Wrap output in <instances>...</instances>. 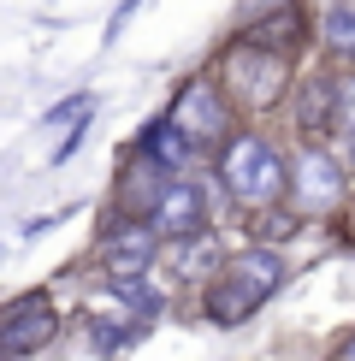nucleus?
Returning a JSON list of instances; mask_svg holds the SVG:
<instances>
[{
  "label": "nucleus",
  "instance_id": "2eb2a0df",
  "mask_svg": "<svg viewBox=\"0 0 355 361\" xmlns=\"http://www.w3.org/2000/svg\"><path fill=\"white\" fill-rule=\"evenodd\" d=\"M320 42H325L337 59H344V66H355V6H332V12H325Z\"/></svg>",
  "mask_w": 355,
  "mask_h": 361
},
{
  "label": "nucleus",
  "instance_id": "0eeeda50",
  "mask_svg": "<svg viewBox=\"0 0 355 361\" xmlns=\"http://www.w3.org/2000/svg\"><path fill=\"white\" fill-rule=\"evenodd\" d=\"M148 231H154L160 243L201 237V231H207V190L189 184V178H166V190H160L154 214H148Z\"/></svg>",
  "mask_w": 355,
  "mask_h": 361
},
{
  "label": "nucleus",
  "instance_id": "9d476101",
  "mask_svg": "<svg viewBox=\"0 0 355 361\" xmlns=\"http://www.w3.org/2000/svg\"><path fill=\"white\" fill-rule=\"evenodd\" d=\"M142 160H148V166H154V172H184L189 166V160H196V148H189L184 137H178V130L166 125V118H154V125H148L142 130Z\"/></svg>",
  "mask_w": 355,
  "mask_h": 361
},
{
  "label": "nucleus",
  "instance_id": "f257e3e1",
  "mask_svg": "<svg viewBox=\"0 0 355 361\" xmlns=\"http://www.w3.org/2000/svg\"><path fill=\"white\" fill-rule=\"evenodd\" d=\"M278 284H285V255L278 249H243V255H225L219 261V273L207 279L201 290V314L213 326H243L249 314H261L266 296H278Z\"/></svg>",
  "mask_w": 355,
  "mask_h": 361
},
{
  "label": "nucleus",
  "instance_id": "f03ea898",
  "mask_svg": "<svg viewBox=\"0 0 355 361\" xmlns=\"http://www.w3.org/2000/svg\"><path fill=\"white\" fill-rule=\"evenodd\" d=\"M219 184L231 190V202L237 207H249V214H266V207H278L285 202V190H290V166H285V154H278L266 137H231L225 148H219Z\"/></svg>",
  "mask_w": 355,
  "mask_h": 361
},
{
  "label": "nucleus",
  "instance_id": "39448f33",
  "mask_svg": "<svg viewBox=\"0 0 355 361\" xmlns=\"http://www.w3.org/2000/svg\"><path fill=\"white\" fill-rule=\"evenodd\" d=\"M54 338H59V314L48 302V290H24L0 308V350H6V361L42 355Z\"/></svg>",
  "mask_w": 355,
  "mask_h": 361
},
{
  "label": "nucleus",
  "instance_id": "ddd939ff",
  "mask_svg": "<svg viewBox=\"0 0 355 361\" xmlns=\"http://www.w3.org/2000/svg\"><path fill=\"white\" fill-rule=\"evenodd\" d=\"M137 332H142V326L130 320V314H101V308L89 314V343H95L101 355H113V350H125V343L137 338Z\"/></svg>",
  "mask_w": 355,
  "mask_h": 361
},
{
  "label": "nucleus",
  "instance_id": "f3484780",
  "mask_svg": "<svg viewBox=\"0 0 355 361\" xmlns=\"http://www.w3.org/2000/svg\"><path fill=\"white\" fill-rule=\"evenodd\" d=\"M337 361H355V332L344 338V350H337Z\"/></svg>",
  "mask_w": 355,
  "mask_h": 361
},
{
  "label": "nucleus",
  "instance_id": "1a4fd4ad",
  "mask_svg": "<svg viewBox=\"0 0 355 361\" xmlns=\"http://www.w3.org/2000/svg\"><path fill=\"white\" fill-rule=\"evenodd\" d=\"M237 42H243V48H261V54H278V59H296L302 42H308V12L302 6H273L266 18L249 24Z\"/></svg>",
  "mask_w": 355,
  "mask_h": 361
},
{
  "label": "nucleus",
  "instance_id": "7ed1b4c3",
  "mask_svg": "<svg viewBox=\"0 0 355 361\" xmlns=\"http://www.w3.org/2000/svg\"><path fill=\"white\" fill-rule=\"evenodd\" d=\"M219 95L231 101V107H255V113H266V107H278L285 101V89H290V59H278V54H261V48H237L219 59Z\"/></svg>",
  "mask_w": 355,
  "mask_h": 361
},
{
  "label": "nucleus",
  "instance_id": "6e6552de",
  "mask_svg": "<svg viewBox=\"0 0 355 361\" xmlns=\"http://www.w3.org/2000/svg\"><path fill=\"white\" fill-rule=\"evenodd\" d=\"M154 261H160V237L148 231V219H125L101 243V273H107V284L113 279H148Z\"/></svg>",
  "mask_w": 355,
  "mask_h": 361
},
{
  "label": "nucleus",
  "instance_id": "423d86ee",
  "mask_svg": "<svg viewBox=\"0 0 355 361\" xmlns=\"http://www.w3.org/2000/svg\"><path fill=\"white\" fill-rule=\"evenodd\" d=\"M344 184H349V166L332 154V148L308 142L302 154H296V166H290V190L285 195H296L302 214H325V207L344 202Z\"/></svg>",
  "mask_w": 355,
  "mask_h": 361
},
{
  "label": "nucleus",
  "instance_id": "dca6fc26",
  "mask_svg": "<svg viewBox=\"0 0 355 361\" xmlns=\"http://www.w3.org/2000/svg\"><path fill=\"white\" fill-rule=\"evenodd\" d=\"M255 225H261L266 243H285V237L296 231V214H285V207H266V214H255ZM266 243H261V249H266Z\"/></svg>",
  "mask_w": 355,
  "mask_h": 361
},
{
  "label": "nucleus",
  "instance_id": "a211bd4d",
  "mask_svg": "<svg viewBox=\"0 0 355 361\" xmlns=\"http://www.w3.org/2000/svg\"><path fill=\"white\" fill-rule=\"evenodd\" d=\"M332 6H355V0H332Z\"/></svg>",
  "mask_w": 355,
  "mask_h": 361
},
{
  "label": "nucleus",
  "instance_id": "f8f14e48",
  "mask_svg": "<svg viewBox=\"0 0 355 361\" xmlns=\"http://www.w3.org/2000/svg\"><path fill=\"white\" fill-rule=\"evenodd\" d=\"M325 113H332V78L302 83V101H296V130H302L308 142L325 137Z\"/></svg>",
  "mask_w": 355,
  "mask_h": 361
},
{
  "label": "nucleus",
  "instance_id": "9b49d317",
  "mask_svg": "<svg viewBox=\"0 0 355 361\" xmlns=\"http://www.w3.org/2000/svg\"><path fill=\"white\" fill-rule=\"evenodd\" d=\"M219 243H213V231H201V237H184V243H172V273L178 279H213L219 273Z\"/></svg>",
  "mask_w": 355,
  "mask_h": 361
},
{
  "label": "nucleus",
  "instance_id": "6ab92c4d",
  "mask_svg": "<svg viewBox=\"0 0 355 361\" xmlns=\"http://www.w3.org/2000/svg\"><path fill=\"white\" fill-rule=\"evenodd\" d=\"M0 361H6V350H0Z\"/></svg>",
  "mask_w": 355,
  "mask_h": 361
},
{
  "label": "nucleus",
  "instance_id": "4468645a",
  "mask_svg": "<svg viewBox=\"0 0 355 361\" xmlns=\"http://www.w3.org/2000/svg\"><path fill=\"white\" fill-rule=\"evenodd\" d=\"M325 137L355 142V78H332V113H325Z\"/></svg>",
  "mask_w": 355,
  "mask_h": 361
},
{
  "label": "nucleus",
  "instance_id": "20e7f679",
  "mask_svg": "<svg viewBox=\"0 0 355 361\" xmlns=\"http://www.w3.org/2000/svg\"><path fill=\"white\" fill-rule=\"evenodd\" d=\"M166 125H172L189 148H196V154H201V148H219V142H231V101L219 95V83L196 78V83L178 89V101H172Z\"/></svg>",
  "mask_w": 355,
  "mask_h": 361
}]
</instances>
